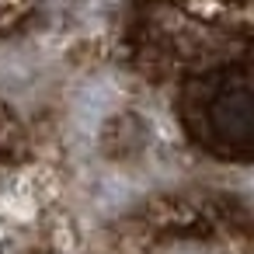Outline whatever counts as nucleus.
I'll use <instances>...</instances> for the list:
<instances>
[{
    "instance_id": "f257e3e1",
    "label": "nucleus",
    "mask_w": 254,
    "mask_h": 254,
    "mask_svg": "<svg viewBox=\"0 0 254 254\" xmlns=\"http://www.w3.org/2000/svg\"><path fill=\"white\" fill-rule=\"evenodd\" d=\"M209 139L223 153H254V94L226 87L205 105Z\"/></svg>"
}]
</instances>
